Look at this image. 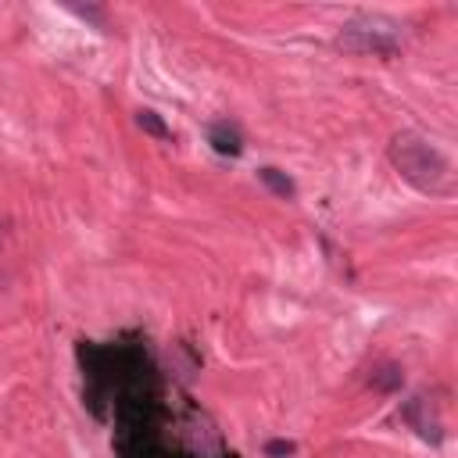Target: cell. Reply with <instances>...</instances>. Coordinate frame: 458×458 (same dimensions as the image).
<instances>
[{"label": "cell", "instance_id": "obj_4", "mask_svg": "<svg viewBox=\"0 0 458 458\" xmlns=\"http://www.w3.org/2000/svg\"><path fill=\"white\" fill-rule=\"evenodd\" d=\"M208 140H211V147H215L218 154H229V157H236V154L243 150V136H240V129H236L233 122H215V125L208 129Z\"/></svg>", "mask_w": 458, "mask_h": 458}, {"label": "cell", "instance_id": "obj_6", "mask_svg": "<svg viewBox=\"0 0 458 458\" xmlns=\"http://www.w3.org/2000/svg\"><path fill=\"white\" fill-rule=\"evenodd\" d=\"M136 125L143 129V132H150L154 140H172V129L161 122V114H154V111H136Z\"/></svg>", "mask_w": 458, "mask_h": 458}, {"label": "cell", "instance_id": "obj_5", "mask_svg": "<svg viewBox=\"0 0 458 458\" xmlns=\"http://www.w3.org/2000/svg\"><path fill=\"white\" fill-rule=\"evenodd\" d=\"M258 179L276 193V197H297V186H293V179L286 175V172H279V168H272V165H265V168H258Z\"/></svg>", "mask_w": 458, "mask_h": 458}, {"label": "cell", "instance_id": "obj_3", "mask_svg": "<svg viewBox=\"0 0 458 458\" xmlns=\"http://www.w3.org/2000/svg\"><path fill=\"white\" fill-rule=\"evenodd\" d=\"M401 419H404L422 440H429V444H440V440H444V426H440V419H437V411H433V404H429L426 397H411V401L401 408Z\"/></svg>", "mask_w": 458, "mask_h": 458}, {"label": "cell", "instance_id": "obj_2", "mask_svg": "<svg viewBox=\"0 0 458 458\" xmlns=\"http://www.w3.org/2000/svg\"><path fill=\"white\" fill-rule=\"evenodd\" d=\"M397 25L394 21H383V18H354L351 25H344L340 32V47L351 50V54H383V57H394L397 54Z\"/></svg>", "mask_w": 458, "mask_h": 458}, {"label": "cell", "instance_id": "obj_1", "mask_svg": "<svg viewBox=\"0 0 458 458\" xmlns=\"http://www.w3.org/2000/svg\"><path fill=\"white\" fill-rule=\"evenodd\" d=\"M390 165L422 193H447L451 190V165L447 157L419 132H397L386 147Z\"/></svg>", "mask_w": 458, "mask_h": 458}, {"label": "cell", "instance_id": "obj_7", "mask_svg": "<svg viewBox=\"0 0 458 458\" xmlns=\"http://www.w3.org/2000/svg\"><path fill=\"white\" fill-rule=\"evenodd\" d=\"M376 390H383V394H390V390H397L401 383H404V372L397 369V365H383V369H376L372 372V379H369Z\"/></svg>", "mask_w": 458, "mask_h": 458}, {"label": "cell", "instance_id": "obj_8", "mask_svg": "<svg viewBox=\"0 0 458 458\" xmlns=\"http://www.w3.org/2000/svg\"><path fill=\"white\" fill-rule=\"evenodd\" d=\"M265 454L268 458H290L293 454V440H268L265 444Z\"/></svg>", "mask_w": 458, "mask_h": 458}]
</instances>
